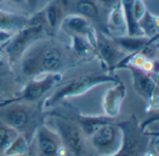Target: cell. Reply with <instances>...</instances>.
Listing matches in <instances>:
<instances>
[{
  "label": "cell",
  "instance_id": "6da1fadb",
  "mask_svg": "<svg viewBox=\"0 0 159 156\" xmlns=\"http://www.w3.org/2000/svg\"><path fill=\"white\" fill-rule=\"evenodd\" d=\"M20 62L23 75L34 79L39 76L59 73L64 65L65 56L58 44L42 38L26 51Z\"/></svg>",
  "mask_w": 159,
  "mask_h": 156
},
{
  "label": "cell",
  "instance_id": "1f68e13d",
  "mask_svg": "<svg viewBox=\"0 0 159 156\" xmlns=\"http://www.w3.org/2000/svg\"><path fill=\"white\" fill-rule=\"evenodd\" d=\"M156 60H159V42L157 43V46H156V51H155V58Z\"/></svg>",
  "mask_w": 159,
  "mask_h": 156
},
{
  "label": "cell",
  "instance_id": "9a60e30c",
  "mask_svg": "<svg viewBox=\"0 0 159 156\" xmlns=\"http://www.w3.org/2000/svg\"><path fill=\"white\" fill-rule=\"evenodd\" d=\"M112 38L115 41V43L126 53L141 51L148 46L153 45L152 43H151L150 38L144 36H139V37L125 36V37Z\"/></svg>",
  "mask_w": 159,
  "mask_h": 156
},
{
  "label": "cell",
  "instance_id": "d4e9b609",
  "mask_svg": "<svg viewBox=\"0 0 159 156\" xmlns=\"http://www.w3.org/2000/svg\"><path fill=\"white\" fill-rule=\"evenodd\" d=\"M15 32L8 30H0V44H6L14 35Z\"/></svg>",
  "mask_w": 159,
  "mask_h": 156
},
{
  "label": "cell",
  "instance_id": "ba28073f",
  "mask_svg": "<svg viewBox=\"0 0 159 156\" xmlns=\"http://www.w3.org/2000/svg\"><path fill=\"white\" fill-rule=\"evenodd\" d=\"M96 53L110 72L114 71L116 65L127 54L115 43L111 37L110 38L104 35L98 36Z\"/></svg>",
  "mask_w": 159,
  "mask_h": 156
},
{
  "label": "cell",
  "instance_id": "f1b7e54d",
  "mask_svg": "<svg viewBox=\"0 0 159 156\" xmlns=\"http://www.w3.org/2000/svg\"><path fill=\"white\" fill-rule=\"evenodd\" d=\"M26 1H27L28 7L31 9V8H35V7L37 6V4H38V2H39V0H26Z\"/></svg>",
  "mask_w": 159,
  "mask_h": 156
},
{
  "label": "cell",
  "instance_id": "f546056e",
  "mask_svg": "<svg viewBox=\"0 0 159 156\" xmlns=\"http://www.w3.org/2000/svg\"><path fill=\"white\" fill-rule=\"evenodd\" d=\"M154 148H155L156 155H157V156H159V136H158V137H157V138H156V140H155Z\"/></svg>",
  "mask_w": 159,
  "mask_h": 156
},
{
  "label": "cell",
  "instance_id": "2e32d148",
  "mask_svg": "<svg viewBox=\"0 0 159 156\" xmlns=\"http://www.w3.org/2000/svg\"><path fill=\"white\" fill-rule=\"evenodd\" d=\"M29 17L0 10V30L16 32L24 27L28 22Z\"/></svg>",
  "mask_w": 159,
  "mask_h": 156
},
{
  "label": "cell",
  "instance_id": "44dd1931",
  "mask_svg": "<svg viewBox=\"0 0 159 156\" xmlns=\"http://www.w3.org/2000/svg\"><path fill=\"white\" fill-rule=\"evenodd\" d=\"M18 134L17 131L0 122V153L3 154L5 149Z\"/></svg>",
  "mask_w": 159,
  "mask_h": 156
},
{
  "label": "cell",
  "instance_id": "7402d4cb",
  "mask_svg": "<svg viewBox=\"0 0 159 156\" xmlns=\"http://www.w3.org/2000/svg\"><path fill=\"white\" fill-rule=\"evenodd\" d=\"M146 11H147V8L145 6V3L143 0H135L134 4H133L132 14H133V18L137 24L143 17Z\"/></svg>",
  "mask_w": 159,
  "mask_h": 156
},
{
  "label": "cell",
  "instance_id": "52a82bcc",
  "mask_svg": "<svg viewBox=\"0 0 159 156\" xmlns=\"http://www.w3.org/2000/svg\"><path fill=\"white\" fill-rule=\"evenodd\" d=\"M37 156H65L66 149L58 134L48 126L40 125L35 133Z\"/></svg>",
  "mask_w": 159,
  "mask_h": 156
},
{
  "label": "cell",
  "instance_id": "9c48e42d",
  "mask_svg": "<svg viewBox=\"0 0 159 156\" xmlns=\"http://www.w3.org/2000/svg\"><path fill=\"white\" fill-rule=\"evenodd\" d=\"M29 121V111L25 106L18 102L0 105V122L18 133L27 126Z\"/></svg>",
  "mask_w": 159,
  "mask_h": 156
},
{
  "label": "cell",
  "instance_id": "5b68a950",
  "mask_svg": "<svg viewBox=\"0 0 159 156\" xmlns=\"http://www.w3.org/2000/svg\"><path fill=\"white\" fill-rule=\"evenodd\" d=\"M56 133L65 148L74 156H84L86 153L85 133L82 127L72 121L64 118H54Z\"/></svg>",
  "mask_w": 159,
  "mask_h": 156
},
{
  "label": "cell",
  "instance_id": "8992f818",
  "mask_svg": "<svg viewBox=\"0 0 159 156\" xmlns=\"http://www.w3.org/2000/svg\"><path fill=\"white\" fill-rule=\"evenodd\" d=\"M62 79V76L59 73H52L43 75L40 78H34L31 82H29L23 92L16 97L10 100H5L0 102L2 104L15 103V102H34L42 98L48 92H50Z\"/></svg>",
  "mask_w": 159,
  "mask_h": 156
},
{
  "label": "cell",
  "instance_id": "30bf717a",
  "mask_svg": "<svg viewBox=\"0 0 159 156\" xmlns=\"http://www.w3.org/2000/svg\"><path fill=\"white\" fill-rule=\"evenodd\" d=\"M60 27L69 36L76 35L85 38L96 48L98 34L96 32L89 19L77 13L69 14L65 16Z\"/></svg>",
  "mask_w": 159,
  "mask_h": 156
},
{
  "label": "cell",
  "instance_id": "cb8c5ba5",
  "mask_svg": "<svg viewBox=\"0 0 159 156\" xmlns=\"http://www.w3.org/2000/svg\"><path fill=\"white\" fill-rule=\"evenodd\" d=\"M153 67H154V59L152 58H147L142 65V67L140 68L141 70H143L146 73H150L152 74L153 72Z\"/></svg>",
  "mask_w": 159,
  "mask_h": 156
},
{
  "label": "cell",
  "instance_id": "277c9868",
  "mask_svg": "<svg viewBox=\"0 0 159 156\" xmlns=\"http://www.w3.org/2000/svg\"><path fill=\"white\" fill-rule=\"evenodd\" d=\"M89 139L98 156H117L125 146L123 129L110 121L98 125L89 134Z\"/></svg>",
  "mask_w": 159,
  "mask_h": 156
},
{
  "label": "cell",
  "instance_id": "83f0119b",
  "mask_svg": "<svg viewBox=\"0 0 159 156\" xmlns=\"http://www.w3.org/2000/svg\"><path fill=\"white\" fill-rule=\"evenodd\" d=\"M152 74L159 75V60L154 59V67H153V72Z\"/></svg>",
  "mask_w": 159,
  "mask_h": 156
},
{
  "label": "cell",
  "instance_id": "603a6c76",
  "mask_svg": "<svg viewBox=\"0 0 159 156\" xmlns=\"http://www.w3.org/2000/svg\"><path fill=\"white\" fill-rule=\"evenodd\" d=\"M159 109V96L153 94L147 99V110H156Z\"/></svg>",
  "mask_w": 159,
  "mask_h": 156
},
{
  "label": "cell",
  "instance_id": "836d02e7",
  "mask_svg": "<svg viewBox=\"0 0 159 156\" xmlns=\"http://www.w3.org/2000/svg\"><path fill=\"white\" fill-rule=\"evenodd\" d=\"M117 156H119V154H118ZM121 156H127V155H121Z\"/></svg>",
  "mask_w": 159,
  "mask_h": 156
},
{
  "label": "cell",
  "instance_id": "ffe728a7",
  "mask_svg": "<svg viewBox=\"0 0 159 156\" xmlns=\"http://www.w3.org/2000/svg\"><path fill=\"white\" fill-rule=\"evenodd\" d=\"M77 14L82 15L89 20L98 16V8L91 0H79L76 4Z\"/></svg>",
  "mask_w": 159,
  "mask_h": 156
},
{
  "label": "cell",
  "instance_id": "ac0fdd59",
  "mask_svg": "<svg viewBox=\"0 0 159 156\" xmlns=\"http://www.w3.org/2000/svg\"><path fill=\"white\" fill-rule=\"evenodd\" d=\"M71 38V48L75 54L82 58L91 57L96 53V48L93 44L84 37L76 35H70Z\"/></svg>",
  "mask_w": 159,
  "mask_h": 156
},
{
  "label": "cell",
  "instance_id": "4dcf8cb0",
  "mask_svg": "<svg viewBox=\"0 0 159 156\" xmlns=\"http://www.w3.org/2000/svg\"><path fill=\"white\" fill-rule=\"evenodd\" d=\"M150 41H151V43H152V44L158 43V42H159V35H157L156 37H154V38H150Z\"/></svg>",
  "mask_w": 159,
  "mask_h": 156
},
{
  "label": "cell",
  "instance_id": "3957f363",
  "mask_svg": "<svg viewBox=\"0 0 159 156\" xmlns=\"http://www.w3.org/2000/svg\"><path fill=\"white\" fill-rule=\"evenodd\" d=\"M117 80L116 76L111 74H86L74 78L63 84L45 100V107H52L64 99L84 95L97 86L109 82L114 83Z\"/></svg>",
  "mask_w": 159,
  "mask_h": 156
},
{
  "label": "cell",
  "instance_id": "7a4b0ae2",
  "mask_svg": "<svg viewBox=\"0 0 159 156\" xmlns=\"http://www.w3.org/2000/svg\"><path fill=\"white\" fill-rule=\"evenodd\" d=\"M46 29L42 11L30 18L29 22L24 27L17 30L12 38L5 44L4 52L9 63L15 64L19 62L33 44L44 38Z\"/></svg>",
  "mask_w": 159,
  "mask_h": 156
},
{
  "label": "cell",
  "instance_id": "5bb4252c",
  "mask_svg": "<svg viewBox=\"0 0 159 156\" xmlns=\"http://www.w3.org/2000/svg\"><path fill=\"white\" fill-rule=\"evenodd\" d=\"M46 27L52 31H56L65 18V8L61 0H52L42 11Z\"/></svg>",
  "mask_w": 159,
  "mask_h": 156
},
{
  "label": "cell",
  "instance_id": "7c38bea8",
  "mask_svg": "<svg viewBox=\"0 0 159 156\" xmlns=\"http://www.w3.org/2000/svg\"><path fill=\"white\" fill-rule=\"evenodd\" d=\"M125 68L129 70L133 87L139 96L147 100L150 96L155 94L157 84L152 74L146 73L141 69L135 68L130 65H127Z\"/></svg>",
  "mask_w": 159,
  "mask_h": 156
},
{
  "label": "cell",
  "instance_id": "484cf974",
  "mask_svg": "<svg viewBox=\"0 0 159 156\" xmlns=\"http://www.w3.org/2000/svg\"><path fill=\"white\" fill-rule=\"evenodd\" d=\"M98 3L108 9H111L112 7H114L116 4H118L120 2V0H98Z\"/></svg>",
  "mask_w": 159,
  "mask_h": 156
},
{
  "label": "cell",
  "instance_id": "8fae6325",
  "mask_svg": "<svg viewBox=\"0 0 159 156\" xmlns=\"http://www.w3.org/2000/svg\"><path fill=\"white\" fill-rule=\"evenodd\" d=\"M126 96V87L119 79L114 85L108 89L104 94L102 100V108L106 117L112 119L120 114L122 104Z\"/></svg>",
  "mask_w": 159,
  "mask_h": 156
},
{
  "label": "cell",
  "instance_id": "4316f807",
  "mask_svg": "<svg viewBox=\"0 0 159 156\" xmlns=\"http://www.w3.org/2000/svg\"><path fill=\"white\" fill-rule=\"evenodd\" d=\"M7 1H9L10 3H12L14 5H17V6H22V7L27 6L28 7L26 0H7Z\"/></svg>",
  "mask_w": 159,
  "mask_h": 156
},
{
  "label": "cell",
  "instance_id": "e0dca14e",
  "mask_svg": "<svg viewBox=\"0 0 159 156\" xmlns=\"http://www.w3.org/2000/svg\"><path fill=\"white\" fill-rule=\"evenodd\" d=\"M138 25L144 37L152 38L159 35V15H154L148 10Z\"/></svg>",
  "mask_w": 159,
  "mask_h": 156
},
{
  "label": "cell",
  "instance_id": "d6986e66",
  "mask_svg": "<svg viewBox=\"0 0 159 156\" xmlns=\"http://www.w3.org/2000/svg\"><path fill=\"white\" fill-rule=\"evenodd\" d=\"M29 151V142L24 135L18 134L3 152L4 156H19Z\"/></svg>",
  "mask_w": 159,
  "mask_h": 156
},
{
  "label": "cell",
  "instance_id": "4fadbf2b",
  "mask_svg": "<svg viewBox=\"0 0 159 156\" xmlns=\"http://www.w3.org/2000/svg\"><path fill=\"white\" fill-rule=\"evenodd\" d=\"M107 26L112 38L127 36V24L121 2L110 9L107 19Z\"/></svg>",
  "mask_w": 159,
  "mask_h": 156
},
{
  "label": "cell",
  "instance_id": "d6a6232c",
  "mask_svg": "<svg viewBox=\"0 0 159 156\" xmlns=\"http://www.w3.org/2000/svg\"><path fill=\"white\" fill-rule=\"evenodd\" d=\"M19 156H31V155H29V153H26V154H23V155H19Z\"/></svg>",
  "mask_w": 159,
  "mask_h": 156
}]
</instances>
